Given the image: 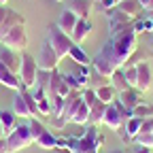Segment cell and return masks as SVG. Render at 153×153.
I'll list each match as a JSON object with an SVG mask.
<instances>
[{
    "instance_id": "obj_25",
    "label": "cell",
    "mask_w": 153,
    "mask_h": 153,
    "mask_svg": "<svg viewBox=\"0 0 153 153\" xmlns=\"http://www.w3.org/2000/svg\"><path fill=\"white\" fill-rule=\"evenodd\" d=\"M94 94L98 96V100H100V102H104V104H113L115 100H117V89H115L111 83H108V85H104V87H100V89H96Z\"/></svg>"
},
{
    "instance_id": "obj_38",
    "label": "cell",
    "mask_w": 153,
    "mask_h": 153,
    "mask_svg": "<svg viewBox=\"0 0 153 153\" xmlns=\"http://www.w3.org/2000/svg\"><path fill=\"white\" fill-rule=\"evenodd\" d=\"M132 153H151V149H147V147H138V145H136Z\"/></svg>"
},
{
    "instance_id": "obj_42",
    "label": "cell",
    "mask_w": 153,
    "mask_h": 153,
    "mask_svg": "<svg viewBox=\"0 0 153 153\" xmlns=\"http://www.w3.org/2000/svg\"><path fill=\"white\" fill-rule=\"evenodd\" d=\"M111 153H126V151H121V149H117V151H111Z\"/></svg>"
},
{
    "instance_id": "obj_23",
    "label": "cell",
    "mask_w": 153,
    "mask_h": 153,
    "mask_svg": "<svg viewBox=\"0 0 153 153\" xmlns=\"http://www.w3.org/2000/svg\"><path fill=\"white\" fill-rule=\"evenodd\" d=\"M11 111L17 115V117H22V119H32V113H30V108H28V104H26V100H24L22 91H17V94H15Z\"/></svg>"
},
{
    "instance_id": "obj_3",
    "label": "cell",
    "mask_w": 153,
    "mask_h": 153,
    "mask_svg": "<svg viewBox=\"0 0 153 153\" xmlns=\"http://www.w3.org/2000/svg\"><path fill=\"white\" fill-rule=\"evenodd\" d=\"M7 140V153H17L30 145H34V138H32V130H30V121L24 119L22 123H17L15 130L4 138Z\"/></svg>"
},
{
    "instance_id": "obj_46",
    "label": "cell",
    "mask_w": 153,
    "mask_h": 153,
    "mask_svg": "<svg viewBox=\"0 0 153 153\" xmlns=\"http://www.w3.org/2000/svg\"><path fill=\"white\" fill-rule=\"evenodd\" d=\"M0 7H2V4H0Z\"/></svg>"
},
{
    "instance_id": "obj_13",
    "label": "cell",
    "mask_w": 153,
    "mask_h": 153,
    "mask_svg": "<svg viewBox=\"0 0 153 153\" xmlns=\"http://www.w3.org/2000/svg\"><path fill=\"white\" fill-rule=\"evenodd\" d=\"M132 143L138 145V147H147V149L153 151V117L151 119H143V126H140L138 134L134 136Z\"/></svg>"
},
{
    "instance_id": "obj_34",
    "label": "cell",
    "mask_w": 153,
    "mask_h": 153,
    "mask_svg": "<svg viewBox=\"0 0 153 153\" xmlns=\"http://www.w3.org/2000/svg\"><path fill=\"white\" fill-rule=\"evenodd\" d=\"M134 117H140V119H151L153 117V106L140 102L136 108H134Z\"/></svg>"
},
{
    "instance_id": "obj_45",
    "label": "cell",
    "mask_w": 153,
    "mask_h": 153,
    "mask_svg": "<svg viewBox=\"0 0 153 153\" xmlns=\"http://www.w3.org/2000/svg\"><path fill=\"white\" fill-rule=\"evenodd\" d=\"M151 45H153V41H151Z\"/></svg>"
},
{
    "instance_id": "obj_30",
    "label": "cell",
    "mask_w": 153,
    "mask_h": 153,
    "mask_svg": "<svg viewBox=\"0 0 153 153\" xmlns=\"http://www.w3.org/2000/svg\"><path fill=\"white\" fill-rule=\"evenodd\" d=\"M36 89H41L45 96H49V89H51V70H38Z\"/></svg>"
},
{
    "instance_id": "obj_22",
    "label": "cell",
    "mask_w": 153,
    "mask_h": 153,
    "mask_svg": "<svg viewBox=\"0 0 153 153\" xmlns=\"http://www.w3.org/2000/svg\"><path fill=\"white\" fill-rule=\"evenodd\" d=\"M68 9L79 19H87L94 9V0H68Z\"/></svg>"
},
{
    "instance_id": "obj_36",
    "label": "cell",
    "mask_w": 153,
    "mask_h": 153,
    "mask_svg": "<svg viewBox=\"0 0 153 153\" xmlns=\"http://www.w3.org/2000/svg\"><path fill=\"white\" fill-rule=\"evenodd\" d=\"M119 2H123V0H94V7L98 9L100 13H104V11H108V9H115Z\"/></svg>"
},
{
    "instance_id": "obj_44",
    "label": "cell",
    "mask_w": 153,
    "mask_h": 153,
    "mask_svg": "<svg viewBox=\"0 0 153 153\" xmlns=\"http://www.w3.org/2000/svg\"><path fill=\"white\" fill-rule=\"evenodd\" d=\"M57 2H62V0H57Z\"/></svg>"
},
{
    "instance_id": "obj_8",
    "label": "cell",
    "mask_w": 153,
    "mask_h": 153,
    "mask_svg": "<svg viewBox=\"0 0 153 153\" xmlns=\"http://www.w3.org/2000/svg\"><path fill=\"white\" fill-rule=\"evenodd\" d=\"M0 43H2L7 49H11V51H26V47H28V32H26V24H19V26H15L9 34H4L2 38H0Z\"/></svg>"
},
{
    "instance_id": "obj_6",
    "label": "cell",
    "mask_w": 153,
    "mask_h": 153,
    "mask_svg": "<svg viewBox=\"0 0 153 153\" xmlns=\"http://www.w3.org/2000/svg\"><path fill=\"white\" fill-rule=\"evenodd\" d=\"M19 81H22L24 89H32L36 87V79H38V64H36V57L32 55H24L22 57V64H19Z\"/></svg>"
},
{
    "instance_id": "obj_17",
    "label": "cell",
    "mask_w": 153,
    "mask_h": 153,
    "mask_svg": "<svg viewBox=\"0 0 153 153\" xmlns=\"http://www.w3.org/2000/svg\"><path fill=\"white\" fill-rule=\"evenodd\" d=\"M19 24H26V19L19 15L17 11L9 9L7 15H4V19H2V24H0V38H2L4 34H9V32H11L15 26H19Z\"/></svg>"
},
{
    "instance_id": "obj_40",
    "label": "cell",
    "mask_w": 153,
    "mask_h": 153,
    "mask_svg": "<svg viewBox=\"0 0 153 153\" xmlns=\"http://www.w3.org/2000/svg\"><path fill=\"white\" fill-rule=\"evenodd\" d=\"M0 153H7V140H0Z\"/></svg>"
},
{
    "instance_id": "obj_7",
    "label": "cell",
    "mask_w": 153,
    "mask_h": 153,
    "mask_svg": "<svg viewBox=\"0 0 153 153\" xmlns=\"http://www.w3.org/2000/svg\"><path fill=\"white\" fill-rule=\"evenodd\" d=\"M81 98L89 106V126H100L102 123V117H104V111H106V104L100 102L98 96L94 94V89H89V87L81 91Z\"/></svg>"
},
{
    "instance_id": "obj_33",
    "label": "cell",
    "mask_w": 153,
    "mask_h": 153,
    "mask_svg": "<svg viewBox=\"0 0 153 153\" xmlns=\"http://www.w3.org/2000/svg\"><path fill=\"white\" fill-rule=\"evenodd\" d=\"M132 28H134V32H136V34H140V32H151V34H153V24L149 22L147 17H145V19H134Z\"/></svg>"
},
{
    "instance_id": "obj_2",
    "label": "cell",
    "mask_w": 153,
    "mask_h": 153,
    "mask_svg": "<svg viewBox=\"0 0 153 153\" xmlns=\"http://www.w3.org/2000/svg\"><path fill=\"white\" fill-rule=\"evenodd\" d=\"M102 145L104 136L96 130V126H85V132L76 138H57V149H66L68 153H100Z\"/></svg>"
},
{
    "instance_id": "obj_5",
    "label": "cell",
    "mask_w": 153,
    "mask_h": 153,
    "mask_svg": "<svg viewBox=\"0 0 153 153\" xmlns=\"http://www.w3.org/2000/svg\"><path fill=\"white\" fill-rule=\"evenodd\" d=\"M47 41L51 43L53 51L57 53V57H60V62L64 60V57H68V53H70V49H72V45H74L72 38L57 28V24H53V26L49 28V38H47Z\"/></svg>"
},
{
    "instance_id": "obj_41",
    "label": "cell",
    "mask_w": 153,
    "mask_h": 153,
    "mask_svg": "<svg viewBox=\"0 0 153 153\" xmlns=\"http://www.w3.org/2000/svg\"><path fill=\"white\" fill-rule=\"evenodd\" d=\"M145 17H147V19H149V22H151V24H153V9H149V11H147V15H145Z\"/></svg>"
},
{
    "instance_id": "obj_29",
    "label": "cell",
    "mask_w": 153,
    "mask_h": 153,
    "mask_svg": "<svg viewBox=\"0 0 153 153\" xmlns=\"http://www.w3.org/2000/svg\"><path fill=\"white\" fill-rule=\"evenodd\" d=\"M0 123L4 126V132H7V136L15 130L17 126V115L13 111H0Z\"/></svg>"
},
{
    "instance_id": "obj_10",
    "label": "cell",
    "mask_w": 153,
    "mask_h": 153,
    "mask_svg": "<svg viewBox=\"0 0 153 153\" xmlns=\"http://www.w3.org/2000/svg\"><path fill=\"white\" fill-rule=\"evenodd\" d=\"M36 64H38V70H57V64H60V57L53 51L51 43L45 41L41 45V51H38V57H36Z\"/></svg>"
},
{
    "instance_id": "obj_4",
    "label": "cell",
    "mask_w": 153,
    "mask_h": 153,
    "mask_svg": "<svg viewBox=\"0 0 153 153\" xmlns=\"http://www.w3.org/2000/svg\"><path fill=\"white\" fill-rule=\"evenodd\" d=\"M30 121V130H32V138H34V145H38L41 149L45 151H53L57 149V138L53 136V134L43 126V121H38L36 117L28 119Z\"/></svg>"
},
{
    "instance_id": "obj_16",
    "label": "cell",
    "mask_w": 153,
    "mask_h": 153,
    "mask_svg": "<svg viewBox=\"0 0 153 153\" xmlns=\"http://www.w3.org/2000/svg\"><path fill=\"white\" fill-rule=\"evenodd\" d=\"M0 85H4V87H9V89H13V91H22L24 87H22V81H19V74H15V72H11L7 66H2L0 64Z\"/></svg>"
},
{
    "instance_id": "obj_12",
    "label": "cell",
    "mask_w": 153,
    "mask_h": 153,
    "mask_svg": "<svg viewBox=\"0 0 153 153\" xmlns=\"http://www.w3.org/2000/svg\"><path fill=\"white\" fill-rule=\"evenodd\" d=\"M123 123H126V119H123L121 111H119L117 106H115V102H113V104H106L104 117H102V126L111 128L113 132H119V130L123 128Z\"/></svg>"
},
{
    "instance_id": "obj_35",
    "label": "cell",
    "mask_w": 153,
    "mask_h": 153,
    "mask_svg": "<svg viewBox=\"0 0 153 153\" xmlns=\"http://www.w3.org/2000/svg\"><path fill=\"white\" fill-rule=\"evenodd\" d=\"M38 102V115H43V117H49V115H53V108H51V100L49 96H45V98L36 100Z\"/></svg>"
},
{
    "instance_id": "obj_28",
    "label": "cell",
    "mask_w": 153,
    "mask_h": 153,
    "mask_svg": "<svg viewBox=\"0 0 153 153\" xmlns=\"http://www.w3.org/2000/svg\"><path fill=\"white\" fill-rule=\"evenodd\" d=\"M111 83V79L108 76H104V74H100L96 68H91L89 70V89H100V87H104V85H108Z\"/></svg>"
},
{
    "instance_id": "obj_9",
    "label": "cell",
    "mask_w": 153,
    "mask_h": 153,
    "mask_svg": "<svg viewBox=\"0 0 153 153\" xmlns=\"http://www.w3.org/2000/svg\"><path fill=\"white\" fill-rule=\"evenodd\" d=\"M104 15L108 17V34L121 32V30H126V28H130V26L134 24V19H132L130 15H126L123 11H119L117 7L104 11Z\"/></svg>"
},
{
    "instance_id": "obj_20",
    "label": "cell",
    "mask_w": 153,
    "mask_h": 153,
    "mask_svg": "<svg viewBox=\"0 0 153 153\" xmlns=\"http://www.w3.org/2000/svg\"><path fill=\"white\" fill-rule=\"evenodd\" d=\"M140 126H143V119H140V117H130V119L123 123V128L119 130V132H121L123 143H132V140H134V136L138 134Z\"/></svg>"
},
{
    "instance_id": "obj_39",
    "label": "cell",
    "mask_w": 153,
    "mask_h": 153,
    "mask_svg": "<svg viewBox=\"0 0 153 153\" xmlns=\"http://www.w3.org/2000/svg\"><path fill=\"white\" fill-rule=\"evenodd\" d=\"M7 138V132H4V126L0 123V140H4Z\"/></svg>"
},
{
    "instance_id": "obj_37",
    "label": "cell",
    "mask_w": 153,
    "mask_h": 153,
    "mask_svg": "<svg viewBox=\"0 0 153 153\" xmlns=\"http://www.w3.org/2000/svg\"><path fill=\"white\" fill-rule=\"evenodd\" d=\"M138 2H140V7H143V9H147V11H149V9H153V0H138Z\"/></svg>"
},
{
    "instance_id": "obj_21",
    "label": "cell",
    "mask_w": 153,
    "mask_h": 153,
    "mask_svg": "<svg viewBox=\"0 0 153 153\" xmlns=\"http://www.w3.org/2000/svg\"><path fill=\"white\" fill-rule=\"evenodd\" d=\"M117 100L123 104V106H128L130 111H134L143 100H140V91L136 89V87H130V89H126V91H121V94H117Z\"/></svg>"
},
{
    "instance_id": "obj_18",
    "label": "cell",
    "mask_w": 153,
    "mask_h": 153,
    "mask_svg": "<svg viewBox=\"0 0 153 153\" xmlns=\"http://www.w3.org/2000/svg\"><path fill=\"white\" fill-rule=\"evenodd\" d=\"M0 64L2 66H7L11 72H19V64H22V57H17L15 55V51H11V49H7L4 45L0 47Z\"/></svg>"
},
{
    "instance_id": "obj_43",
    "label": "cell",
    "mask_w": 153,
    "mask_h": 153,
    "mask_svg": "<svg viewBox=\"0 0 153 153\" xmlns=\"http://www.w3.org/2000/svg\"><path fill=\"white\" fill-rule=\"evenodd\" d=\"M7 2H9V0H0V4H7Z\"/></svg>"
},
{
    "instance_id": "obj_32",
    "label": "cell",
    "mask_w": 153,
    "mask_h": 153,
    "mask_svg": "<svg viewBox=\"0 0 153 153\" xmlns=\"http://www.w3.org/2000/svg\"><path fill=\"white\" fill-rule=\"evenodd\" d=\"M49 100H51V108H53L55 119H60L64 115V98L62 96H49Z\"/></svg>"
},
{
    "instance_id": "obj_24",
    "label": "cell",
    "mask_w": 153,
    "mask_h": 153,
    "mask_svg": "<svg viewBox=\"0 0 153 153\" xmlns=\"http://www.w3.org/2000/svg\"><path fill=\"white\" fill-rule=\"evenodd\" d=\"M117 9L123 11L126 15H130L132 19H138V15L143 13V7H140L138 0H123V2L117 4Z\"/></svg>"
},
{
    "instance_id": "obj_1",
    "label": "cell",
    "mask_w": 153,
    "mask_h": 153,
    "mask_svg": "<svg viewBox=\"0 0 153 153\" xmlns=\"http://www.w3.org/2000/svg\"><path fill=\"white\" fill-rule=\"evenodd\" d=\"M138 51V34L134 32V28H126L121 32L108 34L106 43L102 45V49L96 53V57L91 60V68H96L100 74L108 76L115 70H119L128 64V60Z\"/></svg>"
},
{
    "instance_id": "obj_19",
    "label": "cell",
    "mask_w": 153,
    "mask_h": 153,
    "mask_svg": "<svg viewBox=\"0 0 153 153\" xmlns=\"http://www.w3.org/2000/svg\"><path fill=\"white\" fill-rule=\"evenodd\" d=\"M76 22H79V17H76L70 9H64L62 13H60V22H57V28H60L64 34H68V36H72V32H74V26H76Z\"/></svg>"
},
{
    "instance_id": "obj_15",
    "label": "cell",
    "mask_w": 153,
    "mask_h": 153,
    "mask_svg": "<svg viewBox=\"0 0 153 153\" xmlns=\"http://www.w3.org/2000/svg\"><path fill=\"white\" fill-rule=\"evenodd\" d=\"M94 32V26H91V22L89 19H79L76 22V26H74V32H72V43L74 45H81V43H85L87 41V36Z\"/></svg>"
},
{
    "instance_id": "obj_26",
    "label": "cell",
    "mask_w": 153,
    "mask_h": 153,
    "mask_svg": "<svg viewBox=\"0 0 153 153\" xmlns=\"http://www.w3.org/2000/svg\"><path fill=\"white\" fill-rule=\"evenodd\" d=\"M68 57H72L76 66H91V60H89V55H87V53L81 49V45H72V49H70Z\"/></svg>"
},
{
    "instance_id": "obj_31",
    "label": "cell",
    "mask_w": 153,
    "mask_h": 153,
    "mask_svg": "<svg viewBox=\"0 0 153 153\" xmlns=\"http://www.w3.org/2000/svg\"><path fill=\"white\" fill-rule=\"evenodd\" d=\"M22 96H24V100H26V104H28V108L32 113V117H36V115H38V102L32 96V91L30 89H22Z\"/></svg>"
},
{
    "instance_id": "obj_14",
    "label": "cell",
    "mask_w": 153,
    "mask_h": 153,
    "mask_svg": "<svg viewBox=\"0 0 153 153\" xmlns=\"http://www.w3.org/2000/svg\"><path fill=\"white\" fill-rule=\"evenodd\" d=\"M70 91L72 89L66 83L64 74H60L57 70H51V89H49V96H62V98H66Z\"/></svg>"
},
{
    "instance_id": "obj_11",
    "label": "cell",
    "mask_w": 153,
    "mask_h": 153,
    "mask_svg": "<svg viewBox=\"0 0 153 153\" xmlns=\"http://www.w3.org/2000/svg\"><path fill=\"white\" fill-rule=\"evenodd\" d=\"M151 85H153L151 66H149V62H147V60H143V62H138V64H136V89H138L140 94H145V91H149V89H151Z\"/></svg>"
},
{
    "instance_id": "obj_27",
    "label": "cell",
    "mask_w": 153,
    "mask_h": 153,
    "mask_svg": "<svg viewBox=\"0 0 153 153\" xmlns=\"http://www.w3.org/2000/svg\"><path fill=\"white\" fill-rule=\"evenodd\" d=\"M111 85L117 89V94H121V91L130 89V83H128V79H126V74H123V70H121V68H119V70H115V72L111 74Z\"/></svg>"
}]
</instances>
